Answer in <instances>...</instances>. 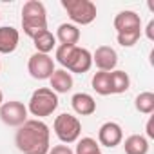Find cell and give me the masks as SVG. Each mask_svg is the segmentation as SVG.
Returning <instances> with one entry per match:
<instances>
[{
    "instance_id": "6da1fadb",
    "label": "cell",
    "mask_w": 154,
    "mask_h": 154,
    "mask_svg": "<svg viewBox=\"0 0 154 154\" xmlns=\"http://www.w3.org/2000/svg\"><path fill=\"white\" fill-rule=\"evenodd\" d=\"M49 138V127L42 120H27L18 127L15 134V145L22 154H47Z\"/></svg>"
},
{
    "instance_id": "7a4b0ae2",
    "label": "cell",
    "mask_w": 154,
    "mask_h": 154,
    "mask_svg": "<svg viewBox=\"0 0 154 154\" xmlns=\"http://www.w3.org/2000/svg\"><path fill=\"white\" fill-rule=\"evenodd\" d=\"M22 29L29 38L47 31V13L45 6L38 0H29L22 8Z\"/></svg>"
},
{
    "instance_id": "3957f363",
    "label": "cell",
    "mask_w": 154,
    "mask_h": 154,
    "mask_svg": "<svg viewBox=\"0 0 154 154\" xmlns=\"http://www.w3.org/2000/svg\"><path fill=\"white\" fill-rule=\"evenodd\" d=\"M58 107V96L56 93H53L49 87H38L33 94H31V100H29V107L27 111L38 118H45V116H51Z\"/></svg>"
},
{
    "instance_id": "277c9868",
    "label": "cell",
    "mask_w": 154,
    "mask_h": 154,
    "mask_svg": "<svg viewBox=\"0 0 154 154\" xmlns=\"http://www.w3.org/2000/svg\"><path fill=\"white\" fill-rule=\"evenodd\" d=\"M62 8L74 24L80 26H87L96 18V4L91 0H62Z\"/></svg>"
},
{
    "instance_id": "5b68a950",
    "label": "cell",
    "mask_w": 154,
    "mask_h": 154,
    "mask_svg": "<svg viewBox=\"0 0 154 154\" xmlns=\"http://www.w3.org/2000/svg\"><path fill=\"white\" fill-rule=\"evenodd\" d=\"M53 129H54V134L58 136V140L63 141V143H74V141H78V138L82 134V123H80V120L76 118V116H72V114H69V112H63V114L56 116Z\"/></svg>"
},
{
    "instance_id": "8992f818",
    "label": "cell",
    "mask_w": 154,
    "mask_h": 154,
    "mask_svg": "<svg viewBox=\"0 0 154 154\" xmlns=\"http://www.w3.org/2000/svg\"><path fill=\"white\" fill-rule=\"evenodd\" d=\"M93 65V54L85 49V47H78V45H72L67 60L63 63V69H67L69 72H87Z\"/></svg>"
},
{
    "instance_id": "52a82bcc",
    "label": "cell",
    "mask_w": 154,
    "mask_h": 154,
    "mask_svg": "<svg viewBox=\"0 0 154 154\" xmlns=\"http://www.w3.org/2000/svg\"><path fill=\"white\" fill-rule=\"evenodd\" d=\"M0 120L9 127H20L27 122V107L18 100L6 102L0 105Z\"/></svg>"
},
{
    "instance_id": "ba28073f",
    "label": "cell",
    "mask_w": 154,
    "mask_h": 154,
    "mask_svg": "<svg viewBox=\"0 0 154 154\" xmlns=\"http://www.w3.org/2000/svg\"><path fill=\"white\" fill-rule=\"evenodd\" d=\"M27 71L35 80H49L51 74L54 72V60L49 54H42V53H35L29 58L27 63Z\"/></svg>"
},
{
    "instance_id": "9c48e42d",
    "label": "cell",
    "mask_w": 154,
    "mask_h": 154,
    "mask_svg": "<svg viewBox=\"0 0 154 154\" xmlns=\"http://www.w3.org/2000/svg\"><path fill=\"white\" fill-rule=\"evenodd\" d=\"M123 140V131L116 122H107L98 131V145H103L107 149H114Z\"/></svg>"
},
{
    "instance_id": "30bf717a",
    "label": "cell",
    "mask_w": 154,
    "mask_h": 154,
    "mask_svg": "<svg viewBox=\"0 0 154 154\" xmlns=\"http://www.w3.org/2000/svg\"><path fill=\"white\" fill-rule=\"evenodd\" d=\"M114 29L118 35L122 33H134V31H141V18L138 13L134 11H120L114 17Z\"/></svg>"
},
{
    "instance_id": "8fae6325",
    "label": "cell",
    "mask_w": 154,
    "mask_h": 154,
    "mask_svg": "<svg viewBox=\"0 0 154 154\" xmlns=\"http://www.w3.org/2000/svg\"><path fill=\"white\" fill-rule=\"evenodd\" d=\"M93 63L100 71L111 72V71H114V67L118 63V54L111 45H100L93 54Z\"/></svg>"
},
{
    "instance_id": "7c38bea8",
    "label": "cell",
    "mask_w": 154,
    "mask_h": 154,
    "mask_svg": "<svg viewBox=\"0 0 154 154\" xmlns=\"http://www.w3.org/2000/svg\"><path fill=\"white\" fill-rule=\"evenodd\" d=\"M20 42V33L18 29L11 27V26H4L0 27V53L2 54H9L18 47Z\"/></svg>"
},
{
    "instance_id": "4fadbf2b",
    "label": "cell",
    "mask_w": 154,
    "mask_h": 154,
    "mask_svg": "<svg viewBox=\"0 0 154 154\" xmlns=\"http://www.w3.org/2000/svg\"><path fill=\"white\" fill-rule=\"evenodd\" d=\"M71 105H72L74 112L80 114V116H91L96 111V102L87 93H76L71 98Z\"/></svg>"
},
{
    "instance_id": "5bb4252c",
    "label": "cell",
    "mask_w": 154,
    "mask_h": 154,
    "mask_svg": "<svg viewBox=\"0 0 154 154\" xmlns=\"http://www.w3.org/2000/svg\"><path fill=\"white\" fill-rule=\"evenodd\" d=\"M49 82H51L49 89L53 93H67V91L72 89V76L65 69H54V72L51 74Z\"/></svg>"
},
{
    "instance_id": "9a60e30c",
    "label": "cell",
    "mask_w": 154,
    "mask_h": 154,
    "mask_svg": "<svg viewBox=\"0 0 154 154\" xmlns=\"http://www.w3.org/2000/svg\"><path fill=\"white\" fill-rule=\"evenodd\" d=\"M54 38H58V42L62 45H76L80 40V29L74 24H62V26H58Z\"/></svg>"
},
{
    "instance_id": "2e32d148",
    "label": "cell",
    "mask_w": 154,
    "mask_h": 154,
    "mask_svg": "<svg viewBox=\"0 0 154 154\" xmlns=\"http://www.w3.org/2000/svg\"><path fill=\"white\" fill-rule=\"evenodd\" d=\"M125 154H147L149 152V141L141 134H131L123 143Z\"/></svg>"
},
{
    "instance_id": "e0dca14e",
    "label": "cell",
    "mask_w": 154,
    "mask_h": 154,
    "mask_svg": "<svg viewBox=\"0 0 154 154\" xmlns=\"http://www.w3.org/2000/svg\"><path fill=\"white\" fill-rule=\"evenodd\" d=\"M109 80H111V94H122L131 85L129 74L125 71H111L109 72Z\"/></svg>"
},
{
    "instance_id": "ac0fdd59",
    "label": "cell",
    "mask_w": 154,
    "mask_h": 154,
    "mask_svg": "<svg viewBox=\"0 0 154 154\" xmlns=\"http://www.w3.org/2000/svg\"><path fill=\"white\" fill-rule=\"evenodd\" d=\"M33 42H35L36 53H42V54H49L56 47V38H54V35L49 29L44 31V33H40V35H36L33 38Z\"/></svg>"
},
{
    "instance_id": "d6986e66",
    "label": "cell",
    "mask_w": 154,
    "mask_h": 154,
    "mask_svg": "<svg viewBox=\"0 0 154 154\" xmlns=\"http://www.w3.org/2000/svg\"><path fill=\"white\" fill-rule=\"evenodd\" d=\"M91 84H93V89H94L98 94H102V96L111 94V80H109V72H105V71H98V72L93 76Z\"/></svg>"
},
{
    "instance_id": "ffe728a7",
    "label": "cell",
    "mask_w": 154,
    "mask_h": 154,
    "mask_svg": "<svg viewBox=\"0 0 154 154\" xmlns=\"http://www.w3.org/2000/svg\"><path fill=\"white\" fill-rule=\"evenodd\" d=\"M134 107L136 111L143 112V114H152L154 111V94L145 91V93H140L134 100Z\"/></svg>"
},
{
    "instance_id": "44dd1931",
    "label": "cell",
    "mask_w": 154,
    "mask_h": 154,
    "mask_svg": "<svg viewBox=\"0 0 154 154\" xmlns=\"http://www.w3.org/2000/svg\"><path fill=\"white\" fill-rule=\"evenodd\" d=\"M76 154H102L100 145L93 138H82L76 145Z\"/></svg>"
},
{
    "instance_id": "7402d4cb",
    "label": "cell",
    "mask_w": 154,
    "mask_h": 154,
    "mask_svg": "<svg viewBox=\"0 0 154 154\" xmlns=\"http://www.w3.org/2000/svg\"><path fill=\"white\" fill-rule=\"evenodd\" d=\"M141 36V31H134V33H122V35H116V40L122 47H132Z\"/></svg>"
},
{
    "instance_id": "603a6c76",
    "label": "cell",
    "mask_w": 154,
    "mask_h": 154,
    "mask_svg": "<svg viewBox=\"0 0 154 154\" xmlns=\"http://www.w3.org/2000/svg\"><path fill=\"white\" fill-rule=\"evenodd\" d=\"M47 154H74L67 145H56V147H53V149H49V152Z\"/></svg>"
},
{
    "instance_id": "cb8c5ba5",
    "label": "cell",
    "mask_w": 154,
    "mask_h": 154,
    "mask_svg": "<svg viewBox=\"0 0 154 154\" xmlns=\"http://www.w3.org/2000/svg\"><path fill=\"white\" fill-rule=\"evenodd\" d=\"M147 38L149 40H154V20H150L149 26H147Z\"/></svg>"
},
{
    "instance_id": "d4e9b609",
    "label": "cell",
    "mask_w": 154,
    "mask_h": 154,
    "mask_svg": "<svg viewBox=\"0 0 154 154\" xmlns=\"http://www.w3.org/2000/svg\"><path fill=\"white\" fill-rule=\"evenodd\" d=\"M147 136L149 138H154V129H152V118L147 122Z\"/></svg>"
},
{
    "instance_id": "484cf974",
    "label": "cell",
    "mask_w": 154,
    "mask_h": 154,
    "mask_svg": "<svg viewBox=\"0 0 154 154\" xmlns=\"http://www.w3.org/2000/svg\"><path fill=\"white\" fill-rule=\"evenodd\" d=\"M2 103H4V93L0 91V105H2Z\"/></svg>"
},
{
    "instance_id": "4316f807",
    "label": "cell",
    "mask_w": 154,
    "mask_h": 154,
    "mask_svg": "<svg viewBox=\"0 0 154 154\" xmlns=\"http://www.w3.org/2000/svg\"><path fill=\"white\" fill-rule=\"evenodd\" d=\"M0 69H2V63H0Z\"/></svg>"
}]
</instances>
